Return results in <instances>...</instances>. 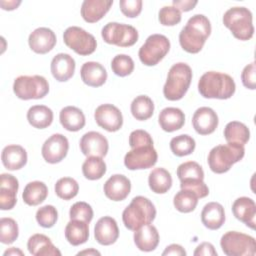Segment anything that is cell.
<instances>
[{"label":"cell","instance_id":"cell-1","mask_svg":"<svg viewBox=\"0 0 256 256\" xmlns=\"http://www.w3.org/2000/svg\"><path fill=\"white\" fill-rule=\"evenodd\" d=\"M211 33L209 19L203 14H195L187 21L179 33V43L188 53H198Z\"/></svg>","mask_w":256,"mask_h":256},{"label":"cell","instance_id":"cell-2","mask_svg":"<svg viewBox=\"0 0 256 256\" xmlns=\"http://www.w3.org/2000/svg\"><path fill=\"white\" fill-rule=\"evenodd\" d=\"M235 90L236 85L233 78L226 73L208 71L198 81L199 93L208 99H229Z\"/></svg>","mask_w":256,"mask_h":256},{"label":"cell","instance_id":"cell-3","mask_svg":"<svg viewBox=\"0 0 256 256\" xmlns=\"http://www.w3.org/2000/svg\"><path fill=\"white\" fill-rule=\"evenodd\" d=\"M155 216L156 208L154 204L146 197L136 196L124 209L122 220L127 229L135 231L151 223L155 219Z\"/></svg>","mask_w":256,"mask_h":256},{"label":"cell","instance_id":"cell-4","mask_svg":"<svg viewBox=\"0 0 256 256\" xmlns=\"http://www.w3.org/2000/svg\"><path fill=\"white\" fill-rule=\"evenodd\" d=\"M245 154L244 145L237 143L221 144L213 147L208 155V165L214 173L222 174L230 170Z\"/></svg>","mask_w":256,"mask_h":256},{"label":"cell","instance_id":"cell-5","mask_svg":"<svg viewBox=\"0 0 256 256\" xmlns=\"http://www.w3.org/2000/svg\"><path fill=\"white\" fill-rule=\"evenodd\" d=\"M192 80L191 67L183 62L174 64L168 72L163 87V94L170 101H177L184 97Z\"/></svg>","mask_w":256,"mask_h":256},{"label":"cell","instance_id":"cell-6","mask_svg":"<svg viewBox=\"0 0 256 256\" xmlns=\"http://www.w3.org/2000/svg\"><path fill=\"white\" fill-rule=\"evenodd\" d=\"M252 19V13L248 8L236 6L229 8L224 13L223 24L235 38L246 41L251 39L254 34Z\"/></svg>","mask_w":256,"mask_h":256},{"label":"cell","instance_id":"cell-7","mask_svg":"<svg viewBox=\"0 0 256 256\" xmlns=\"http://www.w3.org/2000/svg\"><path fill=\"white\" fill-rule=\"evenodd\" d=\"M220 246L227 256H253L256 254L255 238L238 231H228L223 234Z\"/></svg>","mask_w":256,"mask_h":256},{"label":"cell","instance_id":"cell-8","mask_svg":"<svg viewBox=\"0 0 256 256\" xmlns=\"http://www.w3.org/2000/svg\"><path fill=\"white\" fill-rule=\"evenodd\" d=\"M13 92L22 100L41 99L49 92V84L46 78L40 75H22L15 78Z\"/></svg>","mask_w":256,"mask_h":256},{"label":"cell","instance_id":"cell-9","mask_svg":"<svg viewBox=\"0 0 256 256\" xmlns=\"http://www.w3.org/2000/svg\"><path fill=\"white\" fill-rule=\"evenodd\" d=\"M169 49L170 41L165 35L152 34L140 47L138 56L144 65L154 66L166 56Z\"/></svg>","mask_w":256,"mask_h":256},{"label":"cell","instance_id":"cell-10","mask_svg":"<svg viewBox=\"0 0 256 256\" xmlns=\"http://www.w3.org/2000/svg\"><path fill=\"white\" fill-rule=\"evenodd\" d=\"M103 40L112 45L119 47H130L134 45L138 40V31L131 25L109 22L101 31Z\"/></svg>","mask_w":256,"mask_h":256},{"label":"cell","instance_id":"cell-11","mask_svg":"<svg viewBox=\"0 0 256 256\" xmlns=\"http://www.w3.org/2000/svg\"><path fill=\"white\" fill-rule=\"evenodd\" d=\"M63 40L67 47L79 55L92 54L97 47L95 37L78 26H70L63 33Z\"/></svg>","mask_w":256,"mask_h":256},{"label":"cell","instance_id":"cell-12","mask_svg":"<svg viewBox=\"0 0 256 256\" xmlns=\"http://www.w3.org/2000/svg\"><path fill=\"white\" fill-rule=\"evenodd\" d=\"M158 155L153 145H144L131 148L124 157V164L129 170L148 169L157 162Z\"/></svg>","mask_w":256,"mask_h":256},{"label":"cell","instance_id":"cell-13","mask_svg":"<svg viewBox=\"0 0 256 256\" xmlns=\"http://www.w3.org/2000/svg\"><path fill=\"white\" fill-rule=\"evenodd\" d=\"M69 149L68 139L59 133L51 135L43 144L41 153L44 160L50 164H56L62 161Z\"/></svg>","mask_w":256,"mask_h":256},{"label":"cell","instance_id":"cell-14","mask_svg":"<svg viewBox=\"0 0 256 256\" xmlns=\"http://www.w3.org/2000/svg\"><path fill=\"white\" fill-rule=\"evenodd\" d=\"M94 118L98 126L108 132H116L123 125L121 111L112 104H102L94 112Z\"/></svg>","mask_w":256,"mask_h":256},{"label":"cell","instance_id":"cell-15","mask_svg":"<svg viewBox=\"0 0 256 256\" xmlns=\"http://www.w3.org/2000/svg\"><path fill=\"white\" fill-rule=\"evenodd\" d=\"M81 152L87 156L104 157L108 152V140L101 133L90 131L85 133L79 142Z\"/></svg>","mask_w":256,"mask_h":256},{"label":"cell","instance_id":"cell-16","mask_svg":"<svg viewBox=\"0 0 256 256\" xmlns=\"http://www.w3.org/2000/svg\"><path fill=\"white\" fill-rule=\"evenodd\" d=\"M55 33L47 27H39L30 33L28 43L32 51L38 54H46L51 51L56 44Z\"/></svg>","mask_w":256,"mask_h":256},{"label":"cell","instance_id":"cell-17","mask_svg":"<svg viewBox=\"0 0 256 256\" xmlns=\"http://www.w3.org/2000/svg\"><path fill=\"white\" fill-rule=\"evenodd\" d=\"M218 116L210 107L198 108L192 117V125L200 135H208L215 131L218 126Z\"/></svg>","mask_w":256,"mask_h":256},{"label":"cell","instance_id":"cell-18","mask_svg":"<svg viewBox=\"0 0 256 256\" xmlns=\"http://www.w3.org/2000/svg\"><path fill=\"white\" fill-rule=\"evenodd\" d=\"M94 237L101 245H111L119 237V228L114 218L104 216L100 218L94 227Z\"/></svg>","mask_w":256,"mask_h":256},{"label":"cell","instance_id":"cell-19","mask_svg":"<svg viewBox=\"0 0 256 256\" xmlns=\"http://www.w3.org/2000/svg\"><path fill=\"white\" fill-rule=\"evenodd\" d=\"M19 182L11 174L3 173L0 176V208L1 210H10L14 208L17 202V191Z\"/></svg>","mask_w":256,"mask_h":256},{"label":"cell","instance_id":"cell-20","mask_svg":"<svg viewBox=\"0 0 256 256\" xmlns=\"http://www.w3.org/2000/svg\"><path fill=\"white\" fill-rule=\"evenodd\" d=\"M103 189L106 197L110 200L122 201L131 191V182L122 174H114L105 182Z\"/></svg>","mask_w":256,"mask_h":256},{"label":"cell","instance_id":"cell-21","mask_svg":"<svg viewBox=\"0 0 256 256\" xmlns=\"http://www.w3.org/2000/svg\"><path fill=\"white\" fill-rule=\"evenodd\" d=\"M75 60L67 53H58L51 61L50 69L53 77L59 82L68 81L75 72Z\"/></svg>","mask_w":256,"mask_h":256},{"label":"cell","instance_id":"cell-22","mask_svg":"<svg viewBox=\"0 0 256 256\" xmlns=\"http://www.w3.org/2000/svg\"><path fill=\"white\" fill-rule=\"evenodd\" d=\"M233 215L251 229L255 228L256 204L249 197H239L232 204Z\"/></svg>","mask_w":256,"mask_h":256},{"label":"cell","instance_id":"cell-23","mask_svg":"<svg viewBox=\"0 0 256 256\" xmlns=\"http://www.w3.org/2000/svg\"><path fill=\"white\" fill-rule=\"evenodd\" d=\"M112 0H85L81 5V16L88 23L101 20L112 6Z\"/></svg>","mask_w":256,"mask_h":256},{"label":"cell","instance_id":"cell-24","mask_svg":"<svg viewBox=\"0 0 256 256\" xmlns=\"http://www.w3.org/2000/svg\"><path fill=\"white\" fill-rule=\"evenodd\" d=\"M134 243L141 251L150 252L155 250L159 244V233L156 227L149 223L135 230Z\"/></svg>","mask_w":256,"mask_h":256},{"label":"cell","instance_id":"cell-25","mask_svg":"<svg viewBox=\"0 0 256 256\" xmlns=\"http://www.w3.org/2000/svg\"><path fill=\"white\" fill-rule=\"evenodd\" d=\"M82 81L91 87H100L107 80V71L104 66L98 62H85L80 70Z\"/></svg>","mask_w":256,"mask_h":256},{"label":"cell","instance_id":"cell-26","mask_svg":"<svg viewBox=\"0 0 256 256\" xmlns=\"http://www.w3.org/2000/svg\"><path fill=\"white\" fill-rule=\"evenodd\" d=\"M1 160L6 169L18 170L26 165L27 152L20 145H8L2 150Z\"/></svg>","mask_w":256,"mask_h":256},{"label":"cell","instance_id":"cell-27","mask_svg":"<svg viewBox=\"0 0 256 256\" xmlns=\"http://www.w3.org/2000/svg\"><path fill=\"white\" fill-rule=\"evenodd\" d=\"M203 225L210 230L219 229L225 222V212L223 206L218 202L207 203L201 212Z\"/></svg>","mask_w":256,"mask_h":256},{"label":"cell","instance_id":"cell-28","mask_svg":"<svg viewBox=\"0 0 256 256\" xmlns=\"http://www.w3.org/2000/svg\"><path fill=\"white\" fill-rule=\"evenodd\" d=\"M30 254L34 256H60L61 252L54 246L50 238L44 234H34L27 242Z\"/></svg>","mask_w":256,"mask_h":256},{"label":"cell","instance_id":"cell-29","mask_svg":"<svg viewBox=\"0 0 256 256\" xmlns=\"http://www.w3.org/2000/svg\"><path fill=\"white\" fill-rule=\"evenodd\" d=\"M158 122L162 130L173 132L183 127L185 123L184 112L176 107H166L159 113Z\"/></svg>","mask_w":256,"mask_h":256},{"label":"cell","instance_id":"cell-30","mask_svg":"<svg viewBox=\"0 0 256 256\" xmlns=\"http://www.w3.org/2000/svg\"><path fill=\"white\" fill-rule=\"evenodd\" d=\"M61 125L68 131L76 132L85 126V115L81 109L75 106H66L61 109L59 114Z\"/></svg>","mask_w":256,"mask_h":256},{"label":"cell","instance_id":"cell-31","mask_svg":"<svg viewBox=\"0 0 256 256\" xmlns=\"http://www.w3.org/2000/svg\"><path fill=\"white\" fill-rule=\"evenodd\" d=\"M89 237V223L70 219L65 227V238L73 246H78L85 243Z\"/></svg>","mask_w":256,"mask_h":256},{"label":"cell","instance_id":"cell-32","mask_svg":"<svg viewBox=\"0 0 256 256\" xmlns=\"http://www.w3.org/2000/svg\"><path fill=\"white\" fill-rule=\"evenodd\" d=\"M27 120L30 125L38 129H44L53 121L52 110L45 105H34L27 112Z\"/></svg>","mask_w":256,"mask_h":256},{"label":"cell","instance_id":"cell-33","mask_svg":"<svg viewBox=\"0 0 256 256\" xmlns=\"http://www.w3.org/2000/svg\"><path fill=\"white\" fill-rule=\"evenodd\" d=\"M48 195V188L44 182L32 181L29 182L22 194L23 201L29 206H36L42 203Z\"/></svg>","mask_w":256,"mask_h":256},{"label":"cell","instance_id":"cell-34","mask_svg":"<svg viewBox=\"0 0 256 256\" xmlns=\"http://www.w3.org/2000/svg\"><path fill=\"white\" fill-rule=\"evenodd\" d=\"M148 184L154 193L164 194L172 186L171 174L164 168H155L149 174Z\"/></svg>","mask_w":256,"mask_h":256},{"label":"cell","instance_id":"cell-35","mask_svg":"<svg viewBox=\"0 0 256 256\" xmlns=\"http://www.w3.org/2000/svg\"><path fill=\"white\" fill-rule=\"evenodd\" d=\"M224 137L227 143H237L244 145L250 138L248 127L239 121H231L224 128Z\"/></svg>","mask_w":256,"mask_h":256},{"label":"cell","instance_id":"cell-36","mask_svg":"<svg viewBox=\"0 0 256 256\" xmlns=\"http://www.w3.org/2000/svg\"><path fill=\"white\" fill-rule=\"evenodd\" d=\"M130 109L135 119L144 121L153 115L154 103L150 97L146 95H139L133 99Z\"/></svg>","mask_w":256,"mask_h":256},{"label":"cell","instance_id":"cell-37","mask_svg":"<svg viewBox=\"0 0 256 256\" xmlns=\"http://www.w3.org/2000/svg\"><path fill=\"white\" fill-rule=\"evenodd\" d=\"M82 173L88 180H98L106 173V163L102 157H87L82 164Z\"/></svg>","mask_w":256,"mask_h":256},{"label":"cell","instance_id":"cell-38","mask_svg":"<svg viewBox=\"0 0 256 256\" xmlns=\"http://www.w3.org/2000/svg\"><path fill=\"white\" fill-rule=\"evenodd\" d=\"M198 196L190 190L181 189L173 198L174 207L182 213L192 212L198 204Z\"/></svg>","mask_w":256,"mask_h":256},{"label":"cell","instance_id":"cell-39","mask_svg":"<svg viewBox=\"0 0 256 256\" xmlns=\"http://www.w3.org/2000/svg\"><path fill=\"white\" fill-rule=\"evenodd\" d=\"M195 146V140L187 134H181L173 137L170 141V149L173 154L178 157H183L191 154L194 151Z\"/></svg>","mask_w":256,"mask_h":256},{"label":"cell","instance_id":"cell-40","mask_svg":"<svg viewBox=\"0 0 256 256\" xmlns=\"http://www.w3.org/2000/svg\"><path fill=\"white\" fill-rule=\"evenodd\" d=\"M177 176L180 182L190 180H204V171L197 162L187 161L178 166Z\"/></svg>","mask_w":256,"mask_h":256},{"label":"cell","instance_id":"cell-41","mask_svg":"<svg viewBox=\"0 0 256 256\" xmlns=\"http://www.w3.org/2000/svg\"><path fill=\"white\" fill-rule=\"evenodd\" d=\"M54 189L59 198L63 200H70L78 194L79 185L75 179L71 177H63L56 182Z\"/></svg>","mask_w":256,"mask_h":256},{"label":"cell","instance_id":"cell-42","mask_svg":"<svg viewBox=\"0 0 256 256\" xmlns=\"http://www.w3.org/2000/svg\"><path fill=\"white\" fill-rule=\"evenodd\" d=\"M19 235L17 222L9 217L0 219V241L3 244L13 243Z\"/></svg>","mask_w":256,"mask_h":256},{"label":"cell","instance_id":"cell-43","mask_svg":"<svg viewBox=\"0 0 256 256\" xmlns=\"http://www.w3.org/2000/svg\"><path fill=\"white\" fill-rule=\"evenodd\" d=\"M111 69L117 76H128L134 70V61L126 54H118L111 61Z\"/></svg>","mask_w":256,"mask_h":256},{"label":"cell","instance_id":"cell-44","mask_svg":"<svg viewBox=\"0 0 256 256\" xmlns=\"http://www.w3.org/2000/svg\"><path fill=\"white\" fill-rule=\"evenodd\" d=\"M58 219V212L53 205L40 207L36 212V221L43 228H51Z\"/></svg>","mask_w":256,"mask_h":256},{"label":"cell","instance_id":"cell-45","mask_svg":"<svg viewBox=\"0 0 256 256\" xmlns=\"http://www.w3.org/2000/svg\"><path fill=\"white\" fill-rule=\"evenodd\" d=\"M69 217L70 219H77L90 223L93 219V209L88 203L79 201L71 206Z\"/></svg>","mask_w":256,"mask_h":256},{"label":"cell","instance_id":"cell-46","mask_svg":"<svg viewBox=\"0 0 256 256\" xmlns=\"http://www.w3.org/2000/svg\"><path fill=\"white\" fill-rule=\"evenodd\" d=\"M158 19L164 26H174L181 21V11L174 6H163L159 10Z\"/></svg>","mask_w":256,"mask_h":256},{"label":"cell","instance_id":"cell-47","mask_svg":"<svg viewBox=\"0 0 256 256\" xmlns=\"http://www.w3.org/2000/svg\"><path fill=\"white\" fill-rule=\"evenodd\" d=\"M142 1L141 0H120L119 6L121 12L129 17H137L142 11Z\"/></svg>","mask_w":256,"mask_h":256},{"label":"cell","instance_id":"cell-48","mask_svg":"<svg viewBox=\"0 0 256 256\" xmlns=\"http://www.w3.org/2000/svg\"><path fill=\"white\" fill-rule=\"evenodd\" d=\"M129 145L131 148L144 145H153L152 137L145 130L137 129L130 133L129 135Z\"/></svg>","mask_w":256,"mask_h":256},{"label":"cell","instance_id":"cell-49","mask_svg":"<svg viewBox=\"0 0 256 256\" xmlns=\"http://www.w3.org/2000/svg\"><path fill=\"white\" fill-rule=\"evenodd\" d=\"M181 189H187L193 191L198 198H204L209 194V188L204 183L203 180H190L185 182H180Z\"/></svg>","mask_w":256,"mask_h":256},{"label":"cell","instance_id":"cell-50","mask_svg":"<svg viewBox=\"0 0 256 256\" xmlns=\"http://www.w3.org/2000/svg\"><path fill=\"white\" fill-rule=\"evenodd\" d=\"M255 62H252L244 67L241 73V80L243 85L251 90H254L256 87V80H255Z\"/></svg>","mask_w":256,"mask_h":256},{"label":"cell","instance_id":"cell-51","mask_svg":"<svg viewBox=\"0 0 256 256\" xmlns=\"http://www.w3.org/2000/svg\"><path fill=\"white\" fill-rule=\"evenodd\" d=\"M194 256H216L217 251L215 250L214 246L209 242H203L200 245H198L194 251Z\"/></svg>","mask_w":256,"mask_h":256},{"label":"cell","instance_id":"cell-52","mask_svg":"<svg viewBox=\"0 0 256 256\" xmlns=\"http://www.w3.org/2000/svg\"><path fill=\"white\" fill-rule=\"evenodd\" d=\"M197 3L198 2L196 0H193V1L192 0H174L172 2L174 7H176L178 10L184 11V12L192 10L197 5Z\"/></svg>","mask_w":256,"mask_h":256},{"label":"cell","instance_id":"cell-53","mask_svg":"<svg viewBox=\"0 0 256 256\" xmlns=\"http://www.w3.org/2000/svg\"><path fill=\"white\" fill-rule=\"evenodd\" d=\"M162 255H176V256H185V249L179 244H171L165 248Z\"/></svg>","mask_w":256,"mask_h":256},{"label":"cell","instance_id":"cell-54","mask_svg":"<svg viewBox=\"0 0 256 256\" xmlns=\"http://www.w3.org/2000/svg\"><path fill=\"white\" fill-rule=\"evenodd\" d=\"M21 4V1H15V0H12V1H1L0 2V5L2 7V9L4 10H14L16 9L19 5Z\"/></svg>","mask_w":256,"mask_h":256},{"label":"cell","instance_id":"cell-55","mask_svg":"<svg viewBox=\"0 0 256 256\" xmlns=\"http://www.w3.org/2000/svg\"><path fill=\"white\" fill-rule=\"evenodd\" d=\"M4 255L6 256V255H24V253L20 250V249H18V248H16V247H11L10 249H7L5 252H4Z\"/></svg>","mask_w":256,"mask_h":256},{"label":"cell","instance_id":"cell-56","mask_svg":"<svg viewBox=\"0 0 256 256\" xmlns=\"http://www.w3.org/2000/svg\"><path fill=\"white\" fill-rule=\"evenodd\" d=\"M77 255H100V252L93 248H90L88 250H83V251L78 252Z\"/></svg>","mask_w":256,"mask_h":256}]
</instances>
